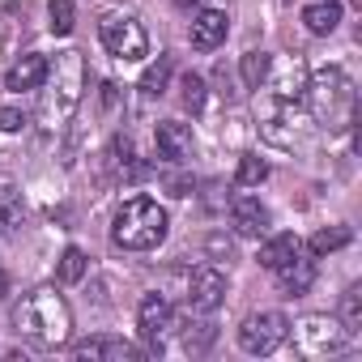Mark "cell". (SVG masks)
Wrapping results in <instances>:
<instances>
[{"mask_svg": "<svg viewBox=\"0 0 362 362\" xmlns=\"http://www.w3.org/2000/svg\"><path fill=\"white\" fill-rule=\"evenodd\" d=\"M13 328L35 349H60L73 337V311H69L64 294H56V286H39L13 311Z\"/></svg>", "mask_w": 362, "mask_h": 362, "instance_id": "cell-1", "label": "cell"}, {"mask_svg": "<svg viewBox=\"0 0 362 362\" xmlns=\"http://www.w3.org/2000/svg\"><path fill=\"white\" fill-rule=\"evenodd\" d=\"M43 98H39V119L47 128H64L81 103V90H86V60L81 52H60L56 64H47V77H43Z\"/></svg>", "mask_w": 362, "mask_h": 362, "instance_id": "cell-2", "label": "cell"}, {"mask_svg": "<svg viewBox=\"0 0 362 362\" xmlns=\"http://www.w3.org/2000/svg\"><path fill=\"white\" fill-rule=\"evenodd\" d=\"M111 239L124 252H153L166 239V209L149 197H132L111 218Z\"/></svg>", "mask_w": 362, "mask_h": 362, "instance_id": "cell-3", "label": "cell"}, {"mask_svg": "<svg viewBox=\"0 0 362 362\" xmlns=\"http://www.w3.org/2000/svg\"><path fill=\"white\" fill-rule=\"evenodd\" d=\"M303 98L311 103V111H315L320 124H328V128L354 124V103H358V94H354V81H349L341 69H320L315 77H307V94H303Z\"/></svg>", "mask_w": 362, "mask_h": 362, "instance_id": "cell-4", "label": "cell"}, {"mask_svg": "<svg viewBox=\"0 0 362 362\" xmlns=\"http://www.w3.org/2000/svg\"><path fill=\"white\" fill-rule=\"evenodd\" d=\"M98 35H103L107 56H115L119 64H136V60L149 56V35H145V26L132 13H107Z\"/></svg>", "mask_w": 362, "mask_h": 362, "instance_id": "cell-5", "label": "cell"}, {"mask_svg": "<svg viewBox=\"0 0 362 362\" xmlns=\"http://www.w3.org/2000/svg\"><path fill=\"white\" fill-rule=\"evenodd\" d=\"M349 341L345 324L332 320V315H307L298 328H294V349L303 358H328V354H341Z\"/></svg>", "mask_w": 362, "mask_h": 362, "instance_id": "cell-6", "label": "cell"}, {"mask_svg": "<svg viewBox=\"0 0 362 362\" xmlns=\"http://www.w3.org/2000/svg\"><path fill=\"white\" fill-rule=\"evenodd\" d=\"M286 337H290V320H286L281 311H256V315H247L243 328H239L243 354H273V349H281Z\"/></svg>", "mask_w": 362, "mask_h": 362, "instance_id": "cell-7", "label": "cell"}, {"mask_svg": "<svg viewBox=\"0 0 362 362\" xmlns=\"http://www.w3.org/2000/svg\"><path fill=\"white\" fill-rule=\"evenodd\" d=\"M136 324H141L145 345L158 354L162 341H166V332L175 328V307H170V298H166V294H145L141 307H136Z\"/></svg>", "mask_w": 362, "mask_h": 362, "instance_id": "cell-8", "label": "cell"}, {"mask_svg": "<svg viewBox=\"0 0 362 362\" xmlns=\"http://www.w3.org/2000/svg\"><path fill=\"white\" fill-rule=\"evenodd\" d=\"M222 303H226V273L214 269V264H201V269L188 277V307L201 311V315H209V311H218Z\"/></svg>", "mask_w": 362, "mask_h": 362, "instance_id": "cell-9", "label": "cell"}, {"mask_svg": "<svg viewBox=\"0 0 362 362\" xmlns=\"http://www.w3.org/2000/svg\"><path fill=\"white\" fill-rule=\"evenodd\" d=\"M77 362H141V349L124 337H86L73 345Z\"/></svg>", "mask_w": 362, "mask_h": 362, "instance_id": "cell-10", "label": "cell"}, {"mask_svg": "<svg viewBox=\"0 0 362 362\" xmlns=\"http://www.w3.org/2000/svg\"><path fill=\"white\" fill-rule=\"evenodd\" d=\"M153 145H158V158H166V162H188L192 158V149H197V141H192V128L188 124H179V119H162L158 128H153Z\"/></svg>", "mask_w": 362, "mask_h": 362, "instance_id": "cell-11", "label": "cell"}, {"mask_svg": "<svg viewBox=\"0 0 362 362\" xmlns=\"http://www.w3.org/2000/svg\"><path fill=\"white\" fill-rule=\"evenodd\" d=\"M226 35H230V18L222 9H197L192 30H188V39H192L197 52H218L226 43Z\"/></svg>", "mask_w": 362, "mask_h": 362, "instance_id": "cell-12", "label": "cell"}, {"mask_svg": "<svg viewBox=\"0 0 362 362\" xmlns=\"http://www.w3.org/2000/svg\"><path fill=\"white\" fill-rule=\"evenodd\" d=\"M230 226L239 239H260L269 230V209L256 197H235L230 201Z\"/></svg>", "mask_w": 362, "mask_h": 362, "instance_id": "cell-13", "label": "cell"}, {"mask_svg": "<svg viewBox=\"0 0 362 362\" xmlns=\"http://www.w3.org/2000/svg\"><path fill=\"white\" fill-rule=\"evenodd\" d=\"M277 273V286H281V294L286 298H298V294H307L311 290V281H315V260L311 256H290L281 269H273Z\"/></svg>", "mask_w": 362, "mask_h": 362, "instance_id": "cell-14", "label": "cell"}, {"mask_svg": "<svg viewBox=\"0 0 362 362\" xmlns=\"http://www.w3.org/2000/svg\"><path fill=\"white\" fill-rule=\"evenodd\" d=\"M47 64H52L47 56L26 52V56H18V60H13V69L5 73V86H9V90H18V94H22V90H39V86H43V77H47Z\"/></svg>", "mask_w": 362, "mask_h": 362, "instance_id": "cell-15", "label": "cell"}, {"mask_svg": "<svg viewBox=\"0 0 362 362\" xmlns=\"http://www.w3.org/2000/svg\"><path fill=\"white\" fill-rule=\"evenodd\" d=\"M269 77H273V73H269ZM273 94H277L281 107H298L303 94H307V64H303V60H290V64L273 77Z\"/></svg>", "mask_w": 362, "mask_h": 362, "instance_id": "cell-16", "label": "cell"}, {"mask_svg": "<svg viewBox=\"0 0 362 362\" xmlns=\"http://www.w3.org/2000/svg\"><path fill=\"white\" fill-rule=\"evenodd\" d=\"M107 166H111L115 179H128V184H136V179L145 175V166H141V158H136V149H132L128 136H111V145H107Z\"/></svg>", "mask_w": 362, "mask_h": 362, "instance_id": "cell-17", "label": "cell"}, {"mask_svg": "<svg viewBox=\"0 0 362 362\" xmlns=\"http://www.w3.org/2000/svg\"><path fill=\"white\" fill-rule=\"evenodd\" d=\"M303 26L311 30V35H332L337 26H341V0H307L303 5Z\"/></svg>", "mask_w": 362, "mask_h": 362, "instance_id": "cell-18", "label": "cell"}, {"mask_svg": "<svg viewBox=\"0 0 362 362\" xmlns=\"http://www.w3.org/2000/svg\"><path fill=\"white\" fill-rule=\"evenodd\" d=\"M298 252H303V239H298V235H273V239L260 247V264L273 273V269H281V264H286L290 256H298Z\"/></svg>", "mask_w": 362, "mask_h": 362, "instance_id": "cell-19", "label": "cell"}, {"mask_svg": "<svg viewBox=\"0 0 362 362\" xmlns=\"http://www.w3.org/2000/svg\"><path fill=\"white\" fill-rule=\"evenodd\" d=\"M239 73H243V86H247V90H260V86L269 81V73H273V56H269V52H247V56L239 60Z\"/></svg>", "mask_w": 362, "mask_h": 362, "instance_id": "cell-20", "label": "cell"}, {"mask_svg": "<svg viewBox=\"0 0 362 362\" xmlns=\"http://www.w3.org/2000/svg\"><path fill=\"white\" fill-rule=\"evenodd\" d=\"M22 218H26V205H22V197H18V188H13V184H0V235H5V230H18Z\"/></svg>", "mask_w": 362, "mask_h": 362, "instance_id": "cell-21", "label": "cell"}, {"mask_svg": "<svg viewBox=\"0 0 362 362\" xmlns=\"http://www.w3.org/2000/svg\"><path fill=\"white\" fill-rule=\"evenodd\" d=\"M179 98H184V107L192 111V115H201L205 111V98H209V86H205V77L201 73H184V81H179Z\"/></svg>", "mask_w": 362, "mask_h": 362, "instance_id": "cell-22", "label": "cell"}, {"mask_svg": "<svg viewBox=\"0 0 362 362\" xmlns=\"http://www.w3.org/2000/svg\"><path fill=\"white\" fill-rule=\"evenodd\" d=\"M349 239H354V230H349V226H328V230H315V235H311V256H328V252L345 247Z\"/></svg>", "mask_w": 362, "mask_h": 362, "instance_id": "cell-23", "label": "cell"}, {"mask_svg": "<svg viewBox=\"0 0 362 362\" xmlns=\"http://www.w3.org/2000/svg\"><path fill=\"white\" fill-rule=\"evenodd\" d=\"M264 179H269V162L264 158H256V153L239 158V170H235V184L239 188H256V184H264Z\"/></svg>", "mask_w": 362, "mask_h": 362, "instance_id": "cell-24", "label": "cell"}, {"mask_svg": "<svg viewBox=\"0 0 362 362\" xmlns=\"http://www.w3.org/2000/svg\"><path fill=\"white\" fill-rule=\"evenodd\" d=\"M214 341H218V328H214L209 320H197V324L184 328V349H188V354H205Z\"/></svg>", "mask_w": 362, "mask_h": 362, "instance_id": "cell-25", "label": "cell"}, {"mask_svg": "<svg viewBox=\"0 0 362 362\" xmlns=\"http://www.w3.org/2000/svg\"><path fill=\"white\" fill-rule=\"evenodd\" d=\"M47 26H52V35H73V26H77V5L73 0H52L47 5Z\"/></svg>", "mask_w": 362, "mask_h": 362, "instance_id": "cell-26", "label": "cell"}, {"mask_svg": "<svg viewBox=\"0 0 362 362\" xmlns=\"http://www.w3.org/2000/svg\"><path fill=\"white\" fill-rule=\"evenodd\" d=\"M341 324H345V332L362 328V286H349L341 294Z\"/></svg>", "mask_w": 362, "mask_h": 362, "instance_id": "cell-27", "label": "cell"}, {"mask_svg": "<svg viewBox=\"0 0 362 362\" xmlns=\"http://www.w3.org/2000/svg\"><path fill=\"white\" fill-rule=\"evenodd\" d=\"M86 264H90V260H86L81 247H64V256H60V281H64V286H77V281L86 277Z\"/></svg>", "mask_w": 362, "mask_h": 362, "instance_id": "cell-28", "label": "cell"}, {"mask_svg": "<svg viewBox=\"0 0 362 362\" xmlns=\"http://www.w3.org/2000/svg\"><path fill=\"white\" fill-rule=\"evenodd\" d=\"M170 69H175V64H170V56H158V64H149V69H145L141 90H145V94H162V90H166V81H170Z\"/></svg>", "mask_w": 362, "mask_h": 362, "instance_id": "cell-29", "label": "cell"}, {"mask_svg": "<svg viewBox=\"0 0 362 362\" xmlns=\"http://www.w3.org/2000/svg\"><path fill=\"white\" fill-rule=\"evenodd\" d=\"M26 128V111L18 107H0V132H22Z\"/></svg>", "mask_w": 362, "mask_h": 362, "instance_id": "cell-30", "label": "cell"}, {"mask_svg": "<svg viewBox=\"0 0 362 362\" xmlns=\"http://www.w3.org/2000/svg\"><path fill=\"white\" fill-rule=\"evenodd\" d=\"M175 5H179V9H205L209 0H175Z\"/></svg>", "mask_w": 362, "mask_h": 362, "instance_id": "cell-31", "label": "cell"}, {"mask_svg": "<svg viewBox=\"0 0 362 362\" xmlns=\"http://www.w3.org/2000/svg\"><path fill=\"white\" fill-rule=\"evenodd\" d=\"M5 298H9V273L0 269V303H5Z\"/></svg>", "mask_w": 362, "mask_h": 362, "instance_id": "cell-32", "label": "cell"}, {"mask_svg": "<svg viewBox=\"0 0 362 362\" xmlns=\"http://www.w3.org/2000/svg\"><path fill=\"white\" fill-rule=\"evenodd\" d=\"M349 5H358V9H362V0H349Z\"/></svg>", "mask_w": 362, "mask_h": 362, "instance_id": "cell-33", "label": "cell"}]
</instances>
